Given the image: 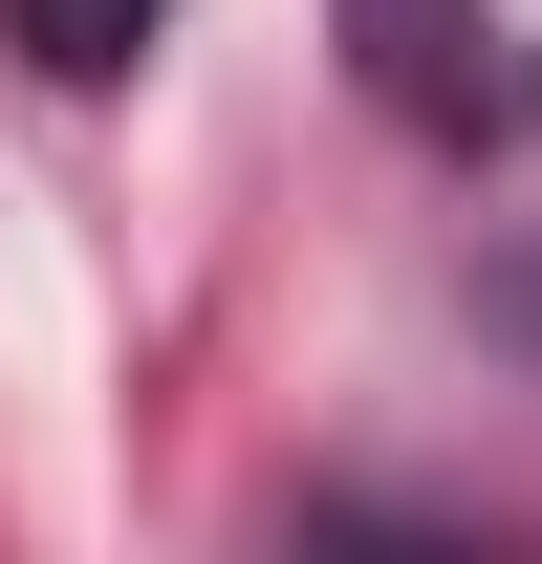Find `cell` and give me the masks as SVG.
<instances>
[{"label": "cell", "instance_id": "obj_2", "mask_svg": "<svg viewBox=\"0 0 542 564\" xmlns=\"http://www.w3.org/2000/svg\"><path fill=\"white\" fill-rule=\"evenodd\" d=\"M152 22H174V0H0V44H22L44 87H109V66L152 44Z\"/></svg>", "mask_w": 542, "mask_h": 564}, {"label": "cell", "instance_id": "obj_1", "mask_svg": "<svg viewBox=\"0 0 542 564\" xmlns=\"http://www.w3.org/2000/svg\"><path fill=\"white\" fill-rule=\"evenodd\" d=\"M347 44H369V87H391L412 131H477V109H499V66H477V0H347Z\"/></svg>", "mask_w": 542, "mask_h": 564}]
</instances>
